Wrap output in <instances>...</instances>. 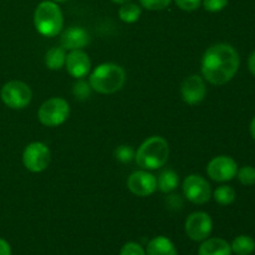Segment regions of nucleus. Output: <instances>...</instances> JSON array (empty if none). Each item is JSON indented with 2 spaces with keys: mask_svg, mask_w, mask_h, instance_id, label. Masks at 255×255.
<instances>
[{
  "mask_svg": "<svg viewBox=\"0 0 255 255\" xmlns=\"http://www.w3.org/2000/svg\"><path fill=\"white\" fill-rule=\"evenodd\" d=\"M241 59L237 50L229 44H216L209 47L202 59V74L211 84L221 86L236 76Z\"/></svg>",
  "mask_w": 255,
  "mask_h": 255,
  "instance_id": "f257e3e1",
  "label": "nucleus"
},
{
  "mask_svg": "<svg viewBox=\"0 0 255 255\" xmlns=\"http://www.w3.org/2000/svg\"><path fill=\"white\" fill-rule=\"evenodd\" d=\"M126 81L125 70L120 65L105 62L90 75V86L99 94L110 95L120 91Z\"/></svg>",
  "mask_w": 255,
  "mask_h": 255,
  "instance_id": "f03ea898",
  "label": "nucleus"
},
{
  "mask_svg": "<svg viewBox=\"0 0 255 255\" xmlns=\"http://www.w3.org/2000/svg\"><path fill=\"white\" fill-rule=\"evenodd\" d=\"M169 156V147L166 139L161 136L147 138L136 152L137 164L146 171H154L166 164Z\"/></svg>",
  "mask_w": 255,
  "mask_h": 255,
  "instance_id": "7ed1b4c3",
  "label": "nucleus"
},
{
  "mask_svg": "<svg viewBox=\"0 0 255 255\" xmlns=\"http://www.w3.org/2000/svg\"><path fill=\"white\" fill-rule=\"evenodd\" d=\"M34 25L42 36L54 37L61 32L64 26V15L55 1H42L34 12Z\"/></svg>",
  "mask_w": 255,
  "mask_h": 255,
  "instance_id": "20e7f679",
  "label": "nucleus"
},
{
  "mask_svg": "<svg viewBox=\"0 0 255 255\" xmlns=\"http://www.w3.org/2000/svg\"><path fill=\"white\" fill-rule=\"evenodd\" d=\"M70 115V106L66 100L52 97L40 106L37 117L44 126L56 127L64 124Z\"/></svg>",
  "mask_w": 255,
  "mask_h": 255,
  "instance_id": "39448f33",
  "label": "nucleus"
},
{
  "mask_svg": "<svg viewBox=\"0 0 255 255\" xmlns=\"http://www.w3.org/2000/svg\"><path fill=\"white\" fill-rule=\"evenodd\" d=\"M0 97H1L2 102L10 109L21 110L30 104L32 99V92L25 82L14 80L2 86L1 91H0Z\"/></svg>",
  "mask_w": 255,
  "mask_h": 255,
  "instance_id": "423d86ee",
  "label": "nucleus"
},
{
  "mask_svg": "<svg viewBox=\"0 0 255 255\" xmlns=\"http://www.w3.org/2000/svg\"><path fill=\"white\" fill-rule=\"evenodd\" d=\"M51 153L49 147L42 142H32L22 152V163L25 168L34 173L45 171L49 167Z\"/></svg>",
  "mask_w": 255,
  "mask_h": 255,
  "instance_id": "0eeeda50",
  "label": "nucleus"
},
{
  "mask_svg": "<svg viewBox=\"0 0 255 255\" xmlns=\"http://www.w3.org/2000/svg\"><path fill=\"white\" fill-rule=\"evenodd\" d=\"M184 197L194 204H204L211 199V184L199 174H191L183 181Z\"/></svg>",
  "mask_w": 255,
  "mask_h": 255,
  "instance_id": "6e6552de",
  "label": "nucleus"
},
{
  "mask_svg": "<svg viewBox=\"0 0 255 255\" xmlns=\"http://www.w3.org/2000/svg\"><path fill=\"white\" fill-rule=\"evenodd\" d=\"M184 229L189 239L194 242H203L211 236L213 222L211 216L206 212H194L187 218Z\"/></svg>",
  "mask_w": 255,
  "mask_h": 255,
  "instance_id": "1a4fd4ad",
  "label": "nucleus"
},
{
  "mask_svg": "<svg viewBox=\"0 0 255 255\" xmlns=\"http://www.w3.org/2000/svg\"><path fill=\"white\" fill-rule=\"evenodd\" d=\"M237 172L238 164L229 156L214 157L207 166V173L216 182L232 181L237 176Z\"/></svg>",
  "mask_w": 255,
  "mask_h": 255,
  "instance_id": "9d476101",
  "label": "nucleus"
},
{
  "mask_svg": "<svg viewBox=\"0 0 255 255\" xmlns=\"http://www.w3.org/2000/svg\"><path fill=\"white\" fill-rule=\"evenodd\" d=\"M127 187L138 197H148L157 189V178L146 169L136 171L127 179Z\"/></svg>",
  "mask_w": 255,
  "mask_h": 255,
  "instance_id": "9b49d317",
  "label": "nucleus"
},
{
  "mask_svg": "<svg viewBox=\"0 0 255 255\" xmlns=\"http://www.w3.org/2000/svg\"><path fill=\"white\" fill-rule=\"evenodd\" d=\"M206 84L198 75H192V76L187 77L181 87L182 99L188 105H197L203 101L206 97Z\"/></svg>",
  "mask_w": 255,
  "mask_h": 255,
  "instance_id": "f8f14e48",
  "label": "nucleus"
},
{
  "mask_svg": "<svg viewBox=\"0 0 255 255\" xmlns=\"http://www.w3.org/2000/svg\"><path fill=\"white\" fill-rule=\"evenodd\" d=\"M67 72L75 79H82L86 76L91 69V61L89 55L82 50H72L66 56L65 61Z\"/></svg>",
  "mask_w": 255,
  "mask_h": 255,
  "instance_id": "ddd939ff",
  "label": "nucleus"
},
{
  "mask_svg": "<svg viewBox=\"0 0 255 255\" xmlns=\"http://www.w3.org/2000/svg\"><path fill=\"white\" fill-rule=\"evenodd\" d=\"M60 41L65 50H81L90 42V35L84 27L70 26L62 32Z\"/></svg>",
  "mask_w": 255,
  "mask_h": 255,
  "instance_id": "4468645a",
  "label": "nucleus"
},
{
  "mask_svg": "<svg viewBox=\"0 0 255 255\" xmlns=\"http://www.w3.org/2000/svg\"><path fill=\"white\" fill-rule=\"evenodd\" d=\"M198 255H232L231 244L222 238H207L201 244Z\"/></svg>",
  "mask_w": 255,
  "mask_h": 255,
  "instance_id": "2eb2a0df",
  "label": "nucleus"
},
{
  "mask_svg": "<svg viewBox=\"0 0 255 255\" xmlns=\"http://www.w3.org/2000/svg\"><path fill=\"white\" fill-rule=\"evenodd\" d=\"M147 255H178L174 244L167 237L159 236L152 239L147 246Z\"/></svg>",
  "mask_w": 255,
  "mask_h": 255,
  "instance_id": "dca6fc26",
  "label": "nucleus"
},
{
  "mask_svg": "<svg viewBox=\"0 0 255 255\" xmlns=\"http://www.w3.org/2000/svg\"><path fill=\"white\" fill-rule=\"evenodd\" d=\"M178 174L172 169H164L157 178V188L163 193H169L178 187Z\"/></svg>",
  "mask_w": 255,
  "mask_h": 255,
  "instance_id": "f3484780",
  "label": "nucleus"
},
{
  "mask_svg": "<svg viewBox=\"0 0 255 255\" xmlns=\"http://www.w3.org/2000/svg\"><path fill=\"white\" fill-rule=\"evenodd\" d=\"M66 52L64 47H51L45 55V65L50 70H60L65 66Z\"/></svg>",
  "mask_w": 255,
  "mask_h": 255,
  "instance_id": "a211bd4d",
  "label": "nucleus"
},
{
  "mask_svg": "<svg viewBox=\"0 0 255 255\" xmlns=\"http://www.w3.org/2000/svg\"><path fill=\"white\" fill-rule=\"evenodd\" d=\"M232 253L237 255H251L255 251V241L249 236L237 237L231 244Z\"/></svg>",
  "mask_w": 255,
  "mask_h": 255,
  "instance_id": "6ab92c4d",
  "label": "nucleus"
},
{
  "mask_svg": "<svg viewBox=\"0 0 255 255\" xmlns=\"http://www.w3.org/2000/svg\"><path fill=\"white\" fill-rule=\"evenodd\" d=\"M142 14L141 7L138 6L134 2H126V4H122V6L119 10V16L122 21L127 22V24H132V22H136L139 19Z\"/></svg>",
  "mask_w": 255,
  "mask_h": 255,
  "instance_id": "aec40b11",
  "label": "nucleus"
},
{
  "mask_svg": "<svg viewBox=\"0 0 255 255\" xmlns=\"http://www.w3.org/2000/svg\"><path fill=\"white\" fill-rule=\"evenodd\" d=\"M213 197L221 206H229L236 201V191L231 186H221L214 191Z\"/></svg>",
  "mask_w": 255,
  "mask_h": 255,
  "instance_id": "412c9836",
  "label": "nucleus"
},
{
  "mask_svg": "<svg viewBox=\"0 0 255 255\" xmlns=\"http://www.w3.org/2000/svg\"><path fill=\"white\" fill-rule=\"evenodd\" d=\"M239 182L243 186H254L255 184V168L252 166H244L237 172Z\"/></svg>",
  "mask_w": 255,
  "mask_h": 255,
  "instance_id": "4be33fe9",
  "label": "nucleus"
},
{
  "mask_svg": "<svg viewBox=\"0 0 255 255\" xmlns=\"http://www.w3.org/2000/svg\"><path fill=\"white\" fill-rule=\"evenodd\" d=\"M134 156H136V152L131 146L122 144V146H119L115 149V157L122 163H128L132 159H134Z\"/></svg>",
  "mask_w": 255,
  "mask_h": 255,
  "instance_id": "5701e85b",
  "label": "nucleus"
},
{
  "mask_svg": "<svg viewBox=\"0 0 255 255\" xmlns=\"http://www.w3.org/2000/svg\"><path fill=\"white\" fill-rule=\"evenodd\" d=\"M91 86L90 84L85 81H79L77 84L74 85V89H72V94L76 99L79 100H86L87 97L91 94Z\"/></svg>",
  "mask_w": 255,
  "mask_h": 255,
  "instance_id": "b1692460",
  "label": "nucleus"
},
{
  "mask_svg": "<svg viewBox=\"0 0 255 255\" xmlns=\"http://www.w3.org/2000/svg\"><path fill=\"white\" fill-rule=\"evenodd\" d=\"M172 0H139L142 6L147 10L157 11V10H163L167 6H169Z\"/></svg>",
  "mask_w": 255,
  "mask_h": 255,
  "instance_id": "393cba45",
  "label": "nucleus"
},
{
  "mask_svg": "<svg viewBox=\"0 0 255 255\" xmlns=\"http://www.w3.org/2000/svg\"><path fill=\"white\" fill-rule=\"evenodd\" d=\"M204 9L209 12H218L228 5V0H202Z\"/></svg>",
  "mask_w": 255,
  "mask_h": 255,
  "instance_id": "a878e982",
  "label": "nucleus"
},
{
  "mask_svg": "<svg viewBox=\"0 0 255 255\" xmlns=\"http://www.w3.org/2000/svg\"><path fill=\"white\" fill-rule=\"evenodd\" d=\"M120 255H147L146 251L142 248L139 244L134 243V242H129L122 247Z\"/></svg>",
  "mask_w": 255,
  "mask_h": 255,
  "instance_id": "bb28decb",
  "label": "nucleus"
},
{
  "mask_svg": "<svg viewBox=\"0 0 255 255\" xmlns=\"http://www.w3.org/2000/svg\"><path fill=\"white\" fill-rule=\"evenodd\" d=\"M177 6L184 11H193L197 10L202 4V0H174Z\"/></svg>",
  "mask_w": 255,
  "mask_h": 255,
  "instance_id": "cd10ccee",
  "label": "nucleus"
},
{
  "mask_svg": "<svg viewBox=\"0 0 255 255\" xmlns=\"http://www.w3.org/2000/svg\"><path fill=\"white\" fill-rule=\"evenodd\" d=\"M0 255H11L10 244L2 238H0Z\"/></svg>",
  "mask_w": 255,
  "mask_h": 255,
  "instance_id": "c85d7f7f",
  "label": "nucleus"
},
{
  "mask_svg": "<svg viewBox=\"0 0 255 255\" xmlns=\"http://www.w3.org/2000/svg\"><path fill=\"white\" fill-rule=\"evenodd\" d=\"M248 67H249V71H251L252 74H253L255 76V51L251 55V56H249Z\"/></svg>",
  "mask_w": 255,
  "mask_h": 255,
  "instance_id": "c756f323",
  "label": "nucleus"
},
{
  "mask_svg": "<svg viewBox=\"0 0 255 255\" xmlns=\"http://www.w3.org/2000/svg\"><path fill=\"white\" fill-rule=\"evenodd\" d=\"M251 134H252V137L255 139V117L252 120V122H251Z\"/></svg>",
  "mask_w": 255,
  "mask_h": 255,
  "instance_id": "7c9ffc66",
  "label": "nucleus"
},
{
  "mask_svg": "<svg viewBox=\"0 0 255 255\" xmlns=\"http://www.w3.org/2000/svg\"><path fill=\"white\" fill-rule=\"evenodd\" d=\"M114 2H116V4H126V2H129L132 1V0H112Z\"/></svg>",
  "mask_w": 255,
  "mask_h": 255,
  "instance_id": "2f4dec72",
  "label": "nucleus"
},
{
  "mask_svg": "<svg viewBox=\"0 0 255 255\" xmlns=\"http://www.w3.org/2000/svg\"><path fill=\"white\" fill-rule=\"evenodd\" d=\"M52 1H55V2H64V1H67V0H52Z\"/></svg>",
  "mask_w": 255,
  "mask_h": 255,
  "instance_id": "473e14b6",
  "label": "nucleus"
}]
</instances>
